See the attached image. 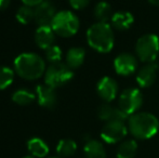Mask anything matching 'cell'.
<instances>
[{"label":"cell","mask_w":159,"mask_h":158,"mask_svg":"<svg viewBox=\"0 0 159 158\" xmlns=\"http://www.w3.org/2000/svg\"><path fill=\"white\" fill-rule=\"evenodd\" d=\"M23 158H34L33 156H25V157H23Z\"/></svg>","instance_id":"31"},{"label":"cell","mask_w":159,"mask_h":158,"mask_svg":"<svg viewBox=\"0 0 159 158\" xmlns=\"http://www.w3.org/2000/svg\"><path fill=\"white\" fill-rule=\"evenodd\" d=\"M128 130L139 140H148L159 131V120L147 112H138L128 119Z\"/></svg>","instance_id":"1"},{"label":"cell","mask_w":159,"mask_h":158,"mask_svg":"<svg viewBox=\"0 0 159 158\" xmlns=\"http://www.w3.org/2000/svg\"><path fill=\"white\" fill-rule=\"evenodd\" d=\"M55 40V33L52 29L51 25L39 26L35 33V41L40 49L47 50L53 46Z\"/></svg>","instance_id":"15"},{"label":"cell","mask_w":159,"mask_h":158,"mask_svg":"<svg viewBox=\"0 0 159 158\" xmlns=\"http://www.w3.org/2000/svg\"><path fill=\"white\" fill-rule=\"evenodd\" d=\"M87 158H106V152L101 142L96 140H88L84 147Z\"/></svg>","instance_id":"19"},{"label":"cell","mask_w":159,"mask_h":158,"mask_svg":"<svg viewBox=\"0 0 159 158\" xmlns=\"http://www.w3.org/2000/svg\"><path fill=\"white\" fill-rule=\"evenodd\" d=\"M79 26L80 22L77 15L68 10L57 12L51 23V27L55 34L65 38L77 34V32L79 30Z\"/></svg>","instance_id":"4"},{"label":"cell","mask_w":159,"mask_h":158,"mask_svg":"<svg viewBox=\"0 0 159 158\" xmlns=\"http://www.w3.org/2000/svg\"><path fill=\"white\" fill-rule=\"evenodd\" d=\"M136 57L144 63L155 62L159 54V37L155 34H145L135 43Z\"/></svg>","instance_id":"5"},{"label":"cell","mask_w":159,"mask_h":158,"mask_svg":"<svg viewBox=\"0 0 159 158\" xmlns=\"http://www.w3.org/2000/svg\"><path fill=\"white\" fill-rule=\"evenodd\" d=\"M36 97L38 104L42 107L53 108L57 103V97L55 89L48 84H39L36 88Z\"/></svg>","instance_id":"12"},{"label":"cell","mask_w":159,"mask_h":158,"mask_svg":"<svg viewBox=\"0 0 159 158\" xmlns=\"http://www.w3.org/2000/svg\"><path fill=\"white\" fill-rule=\"evenodd\" d=\"M113 14V8L106 1H100L94 8V17L100 23H107L111 21Z\"/></svg>","instance_id":"20"},{"label":"cell","mask_w":159,"mask_h":158,"mask_svg":"<svg viewBox=\"0 0 159 158\" xmlns=\"http://www.w3.org/2000/svg\"><path fill=\"white\" fill-rule=\"evenodd\" d=\"M14 80V72L6 66H0V90L7 89Z\"/></svg>","instance_id":"25"},{"label":"cell","mask_w":159,"mask_h":158,"mask_svg":"<svg viewBox=\"0 0 159 158\" xmlns=\"http://www.w3.org/2000/svg\"><path fill=\"white\" fill-rule=\"evenodd\" d=\"M27 148L34 157L44 158L49 154V147L43 140L39 138H33L27 142Z\"/></svg>","instance_id":"18"},{"label":"cell","mask_w":159,"mask_h":158,"mask_svg":"<svg viewBox=\"0 0 159 158\" xmlns=\"http://www.w3.org/2000/svg\"><path fill=\"white\" fill-rule=\"evenodd\" d=\"M57 13L55 7L53 6L52 2L46 0L35 8V20L39 24V26L51 25Z\"/></svg>","instance_id":"13"},{"label":"cell","mask_w":159,"mask_h":158,"mask_svg":"<svg viewBox=\"0 0 159 158\" xmlns=\"http://www.w3.org/2000/svg\"><path fill=\"white\" fill-rule=\"evenodd\" d=\"M77 151V144L71 139H63L57 146V152L61 157H70Z\"/></svg>","instance_id":"22"},{"label":"cell","mask_w":159,"mask_h":158,"mask_svg":"<svg viewBox=\"0 0 159 158\" xmlns=\"http://www.w3.org/2000/svg\"><path fill=\"white\" fill-rule=\"evenodd\" d=\"M43 1H46V0H22V2H23L25 6H30V7H37L39 6L40 3H42Z\"/></svg>","instance_id":"28"},{"label":"cell","mask_w":159,"mask_h":158,"mask_svg":"<svg viewBox=\"0 0 159 158\" xmlns=\"http://www.w3.org/2000/svg\"><path fill=\"white\" fill-rule=\"evenodd\" d=\"M152 6H155V7H159V0H147Z\"/></svg>","instance_id":"30"},{"label":"cell","mask_w":159,"mask_h":158,"mask_svg":"<svg viewBox=\"0 0 159 158\" xmlns=\"http://www.w3.org/2000/svg\"><path fill=\"white\" fill-rule=\"evenodd\" d=\"M14 68L20 77L26 80L38 79L46 73V64L36 53H22L14 60Z\"/></svg>","instance_id":"3"},{"label":"cell","mask_w":159,"mask_h":158,"mask_svg":"<svg viewBox=\"0 0 159 158\" xmlns=\"http://www.w3.org/2000/svg\"><path fill=\"white\" fill-rule=\"evenodd\" d=\"M11 0H0V11H4L9 8Z\"/></svg>","instance_id":"29"},{"label":"cell","mask_w":159,"mask_h":158,"mask_svg":"<svg viewBox=\"0 0 159 158\" xmlns=\"http://www.w3.org/2000/svg\"><path fill=\"white\" fill-rule=\"evenodd\" d=\"M90 3V0H69V4L75 10H82Z\"/></svg>","instance_id":"27"},{"label":"cell","mask_w":159,"mask_h":158,"mask_svg":"<svg viewBox=\"0 0 159 158\" xmlns=\"http://www.w3.org/2000/svg\"><path fill=\"white\" fill-rule=\"evenodd\" d=\"M96 92L98 97L106 103H111L118 94V84L109 76H104L98 80L96 84Z\"/></svg>","instance_id":"10"},{"label":"cell","mask_w":159,"mask_h":158,"mask_svg":"<svg viewBox=\"0 0 159 158\" xmlns=\"http://www.w3.org/2000/svg\"><path fill=\"white\" fill-rule=\"evenodd\" d=\"M134 16L128 11H117L113 14L111 20V25L117 30H127L133 25Z\"/></svg>","instance_id":"16"},{"label":"cell","mask_w":159,"mask_h":158,"mask_svg":"<svg viewBox=\"0 0 159 158\" xmlns=\"http://www.w3.org/2000/svg\"><path fill=\"white\" fill-rule=\"evenodd\" d=\"M139 66L138 57L129 52L118 54L114 60L115 72L120 76H130L136 72Z\"/></svg>","instance_id":"9"},{"label":"cell","mask_w":159,"mask_h":158,"mask_svg":"<svg viewBox=\"0 0 159 158\" xmlns=\"http://www.w3.org/2000/svg\"><path fill=\"white\" fill-rule=\"evenodd\" d=\"M36 95L28 89H19L12 94V101L19 105H30Z\"/></svg>","instance_id":"23"},{"label":"cell","mask_w":159,"mask_h":158,"mask_svg":"<svg viewBox=\"0 0 159 158\" xmlns=\"http://www.w3.org/2000/svg\"><path fill=\"white\" fill-rule=\"evenodd\" d=\"M159 65L156 62L152 63H145L144 66L138 70L135 80L136 84L140 88H148L153 86L157 78V72H158Z\"/></svg>","instance_id":"11"},{"label":"cell","mask_w":159,"mask_h":158,"mask_svg":"<svg viewBox=\"0 0 159 158\" xmlns=\"http://www.w3.org/2000/svg\"><path fill=\"white\" fill-rule=\"evenodd\" d=\"M84 59H86V51L84 48L80 47H74L69 49L66 54V64L71 68L75 70L84 64Z\"/></svg>","instance_id":"17"},{"label":"cell","mask_w":159,"mask_h":158,"mask_svg":"<svg viewBox=\"0 0 159 158\" xmlns=\"http://www.w3.org/2000/svg\"><path fill=\"white\" fill-rule=\"evenodd\" d=\"M143 104V94L138 88L125 89L119 95L118 107L124 111L128 116L138 113Z\"/></svg>","instance_id":"7"},{"label":"cell","mask_w":159,"mask_h":158,"mask_svg":"<svg viewBox=\"0 0 159 158\" xmlns=\"http://www.w3.org/2000/svg\"><path fill=\"white\" fill-rule=\"evenodd\" d=\"M138 152V143L134 140L124 141L117 148V158H134Z\"/></svg>","instance_id":"21"},{"label":"cell","mask_w":159,"mask_h":158,"mask_svg":"<svg viewBox=\"0 0 159 158\" xmlns=\"http://www.w3.org/2000/svg\"><path fill=\"white\" fill-rule=\"evenodd\" d=\"M128 127L124 121L111 120L107 121L101 131V138L108 144H115L120 142L128 133Z\"/></svg>","instance_id":"8"},{"label":"cell","mask_w":159,"mask_h":158,"mask_svg":"<svg viewBox=\"0 0 159 158\" xmlns=\"http://www.w3.org/2000/svg\"><path fill=\"white\" fill-rule=\"evenodd\" d=\"M62 55H63V53H62L61 48L57 47V46H55V44L51 46L50 48H48L46 50V57L51 64L61 62Z\"/></svg>","instance_id":"26"},{"label":"cell","mask_w":159,"mask_h":158,"mask_svg":"<svg viewBox=\"0 0 159 158\" xmlns=\"http://www.w3.org/2000/svg\"><path fill=\"white\" fill-rule=\"evenodd\" d=\"M35 19V9L30 6H22L16 12V20L21 24H28Z\"/></svg>","instance_id":"24"},{"label":"cell","mask_w":159,"mask_h":158,"mask_svg":"<svg viewBox=\"0 0 159 158\" xmlns=\"http://www.w3.org/2000/svg\"><path fill=\"white\" fill-rule=\"evenodd\" d=\"M98 117L104 121H111V120H118V121H126L130 118L124 111L119 107H114L109 103H103L98 108Z\"/></svg>","instance_id":"14"},{"label":"cell","mask_w":159,"mask_h":158,"mask_svg":"<svg viewBox=\"0 0 159 158\" xmlns=\"http://www.w3.org/2000/svg\"><path fill=\"white\" fill-rule=\"evenodd\" d=\"M87 41L89 46L98 52H111L115 44L114 28L108 23L96 22L87 30Z\"/></svg>","instance_id":"2"},{"label":"cell","mask_w":159,"mask_h":158,"mask_svg":"<svg viewBox=\"0 0 159 158\" xmlns=\"http://www.w3.org/2000/svg\"><path fill=\"white\" fill-rule=\"evenodd\" d=\"M49 158H60V157H54V156H53V157H49Z\"/></svg>","instance_id":"32"},{"label":"cell","mask_w":159,"mask_h":158,"mask_svg":"<svg viewBox=\"0 0 159 158\" xmlns=\"http://www.w3.org/2000/svg\"><path fill=\"white\" fill-rule=\"evenodd\" d=\"M74 77V72L67 64L59 62L51 64L44 73V82L52 88L62 87L69 82Z\"/></svg>","instance_id":"6"}]
</instances>
